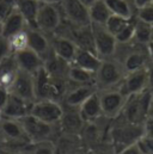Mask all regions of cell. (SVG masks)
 Segmentation results:
<instances>
[{
    "mask_svg": "<svg viewBox=\"0 0 153 154\" xmlns=\"http://www.w3.org/2000/svg\"><path fill=\"white\" fill-rule=\"evenodd\" d=\"M144 135V125L126 121L120 115L110 122L108 130V142L113 146L116 153L135 145Z\"/></svg>",
    "mask_w": 153,
    "mask_h": 154,
    "instance_id": "cell-1",
    "label": "cell"
},
{
    "mask_svg": "<svg viewBox=\"0 0 153 154\" xmlns=\"http://www.w3.org/2000/svg\"><path fill=\"white\" fill-rule=\"evenodd\" d=\"M34 77V85H35V93L36 100L41 99H52L61 102L64 94L66 93L67 88L70 87L68 80H61L52 77L44 67L37 71Z\"/></svg>",
    "mask_w": 153,
    "mask_h": 154,
    "instance_id": "cell-2",
    "label": "cell"
},
{
    "mask_svg": "<svg viewBox=\"0 0 153 154\" xmlns=\"http://www.w3.org/2000/svg\"><path fill=\"white\" fill-rule=\"evenodd\" d=\"M114 57L123 66L126 73L146 68L150 60L147 45L130 42L126 44H117Z\"/></svg>",
    "mask_w": 153,
    "mask_h": 154,
    "instance_id": "cell-3",
    "label": "cell"
},
{
    "mask_svg": "<svg viewBox=\"0 0 153 154\" xmlns=\"http://www.w3.org/2000/svg\"><path fill=\"white\" fill-rule=\"evenodd\" d=\"M30 143H38L44 141H55L60 135L59 124H49L39 121L30 114L19 119Z\"/></svg>",
    "mask_w": 153,
    "mask_h": 154,
    "instance_id": "cell-4",
    "label": "cell"
},
{
    "mask_svg": "<svg viewBox=\"0 0 153 154\" xmlns=\"http://www.w3.org/2000/svg\"><path fill=\"white\" fill-rule=\"evenodd\" d=\"M123 66L115 57L102 60L99 68L95 73V85L98 91L116 88L126 75Z\"/></svg>",
    "mask_w": 153,
    "mask_h": 154,
    "instance_id": "cell-5",
    "label": "cell"
},
{
    "mask_svg": "<svg viewBox=\"0 0 153 154\" xmlns=\"http://www.w3.org/2000/svg\"><path fill=\"white\" fill-rule=\"evenodd\" d=\"M152 98H151L150 88L141 93L129 96L126 100L121 116L130 123L142 124L147 118Z\"/></svg>",
    "mask_w": 153,
    "mask_h": 154,
    "instance_id": "cell-6",
    "label": "cell"
},
{
    "mask_svg": "<svg viewBox=\"0 0 153 154\" xmlns=\"http://www.w3.org/2000/svg\"><path fill=\"white\" fill-rule=\"evenodd\" d=\"M110 122L111 119L105 117H101L93 122H86L79 135L81 146L87 151H92L97 146L108 142V130Z\"/></svg>",
    "mask_w": 153,
    "mask_h": 154,
    "instance_id": "cell-7",
    "label": "cell"
},
{
    "mask_svg": "<svg viewBox=\"0 0 153 154\" xmlns=\"http://www.w3.org/2000/svg\"><path fill=\"white\" fill-rule=\"evenodd\" d=\"M64 22L59 4H41L38 8L36 25L37 29L48 36L54 35Z\"/></svg>",
    "mask_w": 153,
    "mask_h": 154,
    "instance_id": "cell-8",
    "label": "cell"
},
{
    "mask_svg": "<svg viewBox=\"0 0 153 154\" xmlns=\"http://www.w3.org/2000/svg\"><path fill=\"white\" fill-rule=\"evenodd\" d=\"M98 96L101 100L103 116L109 119H114L121 115L126 100L128 98L121 92L118 87L98 91Z\"/></svg>",
    "mask_w": 153,
    "mask_h": 154,
    "instance_id": "cell-9",
    "label": "cell"
},
{
    "mask_svg": "<svg viewBox=\"0 0 153 154\" xmlns=\"http://www.w3.org/2000/svg\"><path fill=\"white\" fill-rule=\"evenodd\" d=\"M92 35H93V44L95 51L99 59H111L114 57L117 42L114 35H111L104 25H96L91 24Z\"/></svg>",
    "mask_w": 153,
    "mask_h": 154,
    "instance_id": "cell-10",
    "label": "cell"
},
{
    "mask_svg": "<svg viewBox=\"0 0 153 154\" xmlns=\"http://www.w3.org/2000/svg\"><path fill=\"white\" fill-rule=\"evenodd\" d=\"M59 5L65 22L74 26L91 25L89 7H86L79 0H61Z\"/></svg>",
    "mask_w": 153,
    "mask_h": 154,
    "instance_id": "cell-11",
    "label": "cell"
},
{
    "mask_svg": "<svg viewBox=\"0 0 153 154\" xmlns=\"http://www.w3.org/2000/svg\"><path fill=\"white\" fill-rule=\"evenodd\" d=\"M64 112L62 104L58 100L41 99L31 105L30 115L49 124H59Z\"/></svg>",
    "mask_w": 153,
    "mask_h": 154,
    "instance_id": "cell-12",
    "label": "cell"
},
{
    "mask_svg": "<svg viewBox=\"0 0 153 154\" xmlns=\"http://www.w3.org/2000/svg\"><path fill=\"white\" fill-rule=\"evenodd\" d=\"M118 88L127 97L138 94V93H141V92L148 90L150 87H148V78H147L146 68L128 72L124 75Z\"/></svg>",
    "mask_w": 153,
    "mask_h": 154,
    "instance_id": "cell-13",
    "label": "cell"
},
{
    "mask_svg": "<svg viewBox=\"0 0 153 154\" xmlns=\"http://www.w3.org/2000/svg\"><path fill=\"white\" fill-rule=\"evenodd\" d=\"M10 93L19 97L20 99L28 103L36 102V93H35V85H34V77L24 71L18 72L13 84L10 87Z\"/></svg>",
    "mask_w": 153,
    "mask_h": 154,
    "instance_id": "cell-14",
    "label": "cell"
},
{
    "mask_svg": "<svg viewBox=\"0 0 153 154\" xmlns=\"http://www.w3.org/2000/svg\"><path fill=\"white\" fill-rule=\"evenodd\" d=\"M97 91L98 90L95 84H87V85H72L71 84L60 103L64 106L79 109V106Z\"/></svg>",
    "mask_w": 153,
    "mask_h": 154,
    "instance_id": "cell-15",
    "label": "cell"
},
{
    "mask_svg": "<svg viewBox=\"0 0 153 154\" xmlns=\"http://www.w3.org/2000/svg\"><path fill=\"white\" fill-rule=\"evenodd\" d=\"M62 108H64V112H62L61 119L59 122L60 133L79 136L85 125V122L80 116L79 109L68 108V106H64V105H62Z\"/></svg>",
    "mask_w": 153,
    "mask_h": 154,
    "instance_id": "cell-16",
    "label": "cell"
},
{
    "mask_svg": "<svg viewBox=\"0 0 153 154\" xmlns=\"http://www.w3.org/2000/svg\"><path fill=\"white\" fill-rule=\"evenodd\" d=\"M50 44L55 56L68 63L73 62L74 56L78 51V45L72 39L59 34H54L50 36Z\"/></svg>",
    "mask_w": 153,
    "mask_h": 154,
    "instance_id": "cell-17",
    "label": "cell"
},
{
    "mask_svg": "<svg viewBox=\"0 0 153 154\" xmlns=\"http://www.w3.org/2000/svg\"><path fill=\"white\" fill-rule=\"evenodd\" d=\"M28 38H29V49L34 50L43 60H47L50 55H53L50 36L42 32L38 29L27 28Z\"/></svg>",
    "mask_w": 153,
    "mask_h": 154,
    "instance_id": "cell-18",
    "label": "cell"
},
{
    "mask_svg": "<svg viewBox=\"0 0 153 154\" xmlns=\"http://www.w3.org/2000/svg\"><path fill=\"white\" fill-rule=\"evenodd\" d=\"M31 103H28L19 97L11 94L8 96V99L2 108V115L5 118H11V119H20L25 116L30 114L31 110Z\"/></svg>",
    "mask_w": 153,
    "mask_h": 154,
    "instance_id": "cell-19",
    "label": "cell"
},
{
    "mask_svg": "<svg viewBox=\"0 0 153 154\" xmlns=\"http://www.w3.org/2000/svg\"><path fill=\"white\" fill-rule=\"evenodd\" d=\"M14 57H16L19 69L29 74H35L42 67H44V60L29 48L24 51L14 54Z\"/></svg>",
    "mask_w": 153,
    "mask_h": 154,
    "instance_id": "cell-20",
    "label": "cell"
},
{
    "mask_svg": "<svg viewBox=\"0 0 153 154\" xmlns=\"http://www.w3.org/2000/svg\"><path fill=\"white\" fill-rule=\"evenodd\" d=\"M79 112L84 122H93L99 119L101 117H104L102 112V106H101V100L98 96V91L93 93L91 97H89L80 106H79Z\"/></svg>",
    "mask_w": 153,
    "mask_h": 154,
    "instance_id": "cell-21",
    "label": "cell"
},
{
    "mask_svg": "<svg viewBox=\"0 0 153 154\" xmlns=\"http://www.w3.org/2000/svg\"><path fill=\"white\" fill-rule=\"evenodd\" d=\"M27 29V23L20 14V12L14 8L2 22H1V35L6 38L11 37L12 35L20 32Z\"/></svg>",
    "mask_w": 153,
    "mask_h": 154,
    "instance_id": "cell-22",
    "label": "cell"
},
{
    "mask_svg": "<svg viewBox=\"0 0 153 154\" xmlns=\"http://www.w3.org/2000/svg\"><path fill=\"white\" fill-rule=\"evenodd\" d=\"M18 72L19 67L14 55H10L2 61H0V86L10 90Z\"/></svg>",
    "mask_w": 153,
    "mask_h": 154,
    "instance_id": "cell-23",
    "label": "cell"
},
{
    "mask_svg": "<svg viewBox=\"0 0 153 154\" xmlns=\"http://www.w3.org/2000/svg\"><path fill=\"white\" fill-rule=\"evenodd\" d=\"M101 62H102V59H99L96 53H93L91 50L78 48V51L74 56L72 65L78 66L83 69H86L89 72L96 73L101 66Z\"/></svg>",
    "mask_w": 153,
    "mask_h": 154,
    "instance_id": "cell-24",
    "label": "cell"
},
{
    "mask_svg": "<svg viewBox=\"0 0 153 154\" xmlns=\"http://www.w3.org/2000/svg\"><path fill=\"white\" fill-rule=\"evenodd\" d=\"M39 5L41 2L37 0H16V8L23 16L27 23V28L37 29L36 20Z\"/></svg>",
    "mask_w": 153,
    "mask_h": 154,
    "instance_id": "cell-25",
    "label": "cell"
},
{
    "mask_svg": "<svg viewBox=\"0 0 153 154\" xmlns=\"http://www.w3.org/2000/svg\"><path fill=\"white\" fill-rule=\"evenodd\" d=\"M111 14L122 17L124 19H132L135 16V7L132 0H104Z\"/></svg>",
    "mask_w": 153,
    "mask_h": 154,
    "instance_id": "cell-26",
    "label": "cell"
},
{
    "mask_svg": "<svg viewBox=\"0 0 153 154\" xmlns=\"http://www.w3.org/2000/svg\"><path fill=\"white\" fill-rule=\"evenodd\" d=\"M89 16L91 24L105 25L109 17L111 16V12L109 11L104 0H97L89 7Z\"/></svg>",
    "mask_w": 153,
    "mask_h": 154,
    "instance_id": "cell-27",
    "label": "cell"
},
{
    "mask_svg": "<svg viewBox=\"0 0 153 154\" xmlns=\"http://www.w3.org/2000/svg\"><path fill=\"white\" fill-rule=\"evenodd\" d=\"M68 81L72 85L95 84V73L83 69V68L71 63L70 68H68Z\"/></svg>",
    "mask_w": 153,
    "mask_h": 154,
    "instance_id": "cell-28",
    "label": "cell"
},
{
    "mask_svg": "<svg viewBox=\"0 0 153 154\" xmlns=\"http://www.w3.org/2000/svg\"><path fill=\"white\" fill-rule=\"evenodd\" d=\"M134 42L147 45L152 41V25L138 19L134 16Z\"/></svg>",
    "mask_w": 153,
    "mask_h": 154,
    "instance_id": "cell-29",
    "label": "cell"
},
{
    "mask_svg": "<svg viewBox=\"0 0 153 154\" xmlns=\"http://www.w3.org/2000/svg\"><path fill=\"white\" fill-rule=\"evenodd\" d=\"M7 39H8L11 53L13 55L18 54L20 51H24V50H27L29 48V38H28L27 29L20 31V32H17V34L12 35L11 37H8Z\"/></svg>",
    "mask_w": 153,
    "mask_h": 154,
    "instance_id": "cell-30",
    "label": "cell"
},
{
    "mask_svg": "<svg viewBox=\"0 0 153 154\" xmlns=\"http://www.w3.org/2000/svg\"><path fill=\"white\" fill-rule=\"evenodd\" d=\"M27 151L29 154H58L55 143L53 141L30 143Z\"/></svg>",
    "mask_w": 153,
    "mask_h": 154,
    "instance_id": "cell-31",
    "label": "cell"
},
{
    "mask_svg": "<svg viewBox=\"0 0 153 154\" xmlns=\"http://www.w3.org/2000/svg\"><path fill=\"white\" fill-rule=\"evenodd\" d=\"M117 44H126L133 42L134 38V17L123 26V29L115 36Z\"/></svg>",
    "mask_w": 153,
    "mask_h": 154,
    "instance_id": "cell-32",
    "label": "cell"
},
{
    "mask_svg": "<svg viewBox=\"0 0 153 154\" xmlns=\"http://www.w3.org/2000/svg\"><path fill=\"white\" fill-rule=\"evenodd\" d=\"M129 20H130V19H124V18H122V17L111 14L104 26L107 28V30H108L111 35L116 36V35L123 29V26H124Z\"/></svg>",
    "mask_w": 153,
    "mask_h": 154,
    "instance_id": "cell-33",
    "label": "cell"
},
{
    "mask_svg": "<svg viewBox=\"0 0 153 154\" xmlns=\"http://www.w3.org/2000/svg\"><path fill=\"white\" fill-rule=\"evenodd\" d=\"M135 17L145 23L153 25V4H150L147 6H144L139 10H136Z\"/></svg>",
    "mask_w": 153,
    "mask_h": 154,
    "instance_id": "cell-34",
    "label": "cell"
},
{
    "mask_svg": "<svg viewBox=\"0 0 153 154\" xmlns=\"http://www.w3.org/2000/svg\"><path fill=\"white\" fill-rule=\"evenodd\" d=\"M141 154H153V137L142 135L136 142Z\"/></svg>",
    "mask_w": 153,
    "mask_h": 154,
    "instance_id": "cell-35",
    "label": "cell"
},
{
    "mask_svg": "<svg viewBox=\"0 0 153 154\" xmlns=\"http://www.w3.org/2000/svg\"><path fill=\"white\" fill-rule=\"evenodd\" d=\"M16 8V0H0V22Z\"/></svg>",
    "mask_w": 153,
    "mask_h": 154,
    "instance_id": "cell-36",
    "label": "cell"
},
{
    "mask_svg": "<svg viewBox=\"0 0 153 154\" xmlns=\"http://www.w3.org/2000/svg\"><path fill=\"white\" fill-rule=\"evenodd\" d=\"M10 55H13V54L11 53L8 39L4 37L2 35H0V61H2L4 59H6Z\"/></svg>",
    "mask_w": 153,
    "mask_h": 154,
    "instance_id": "cell-37",
    "label": "cell"
},
{
    "mask_svg": "<svg viewBox=\"0 0 153 154\" xmlns=\"http://www.w3.org/2000/svg\"><path fill=\"white\" fill-rule=\"evenodd\" d=\"M90 152H91V154H117L109 142H104V143L97 146L96 148H93Z\"/></svg>",
    "mask_w": 153,
    "mask_h": 154,
    "instance_id": "cell-38",
    "label": "cell"
},
{
    "mask_svg": "<svg viewBox=\"0 0 153 154\" xmlns=\"http://www.w3.org/2000/svg\"><path fill=\"white\" fill-rule=\"evenodd\" d=\"M27 149L14 148V147H10V146H1L0 147V154H29Z\"/></svg>",
    "mask_w": 153,
    "mask_h": 154,
    "instance_id": "cell-39",
    "label": "cell"
},
{
    "mask_svg": "<svg viewBox=\"0 0 153 154\" xmlns=\"http://www.w3.org/2000/svg\"><path fill=\"white\" fill-rule=\"evenodd\" d=\"M142 125H144V135L153 137V118L147 117L142 123Z\"/></svg>",
    "mask_w": 153,
    "mask_h": 154,
    "instance_id": "cell-40",
    "label": "cell"
},
{
    "mask_svg": "<svg viewBox=\"0 0 153 154\" xmlns=\"http://www.w3.org/2000/svg\"><path fill=\"white\" fill-rule=\"evenodd\" d=\"M8 96H10V91L2 86H0V109L2 110V108L5 106L7 99H8Z\"/></svg>",
    "mask_w": 153,
    "mask_h": 154,
    "instance_id": "cell-41",
    "label": "cell"
},
{
    "mask_svg": "<svg viewBox=\"0 0 153 154\" xmlns=\"http://www.w3.org/2000/svg\"><path fill=\"white\" fill-rule=\"evenodd\" d=\"M117 154H141V152H140L139 147H138L136 143H135V145H132V146H129V147L122 149L121 152H118Z\"/></svg>",
    "mask_w": 153,
    "mask_h": 154,
    "instance_id": "cell-42",
    "label": "cell"
},
{
    "mask_svg": "<svg viewBox=\"0 0 153 154\" xmlns=\"http://www.w3.org/2000/svg\"><path fill=\"white\" fill-rule=\"evenodd\" d=\"M146 71H147V78H148V87L152 88L153 87V61H150L147 67H146Z\"/></svg>",
    "mask_w": 153,
    "mask_h": 154,
    "instance_id": "cell-43",
    "label": "cell"
},
{
    "mask_svg": "<svg viewBox=\"0 0 153 154\" xmlns=\"http://www.w3.org/2000/svg\"><path fill=\"white\" fill-rule=\"evenodd\" d=\"M132 2L134 5L135 10H139V8L144 7V6H147L150 4H153V0H132Z\"/></svg>",
    "mask_w": 153,
    "mask_h": 154,
    "instance_id": "cell-44",
    "label": "cell"
},
{
    "mask_svg": "<svg viewBox=\"0 0 153 154\" xmlns=\"http://www.w3.org/2000/svg\"><path fill=\"white\" fill-rule=\"evenodd\" d=\"M147 51H148V56H150V60L153 61V39L147 44Z\"/></svg>",
    "mask_w": 153,
    "mask_h": 154,
    "instance_id": "cell-45",
    "label": "cell"
},
{
    "mask_svg": "<svg viewBox=\"0 0 153 154\" xmlns=\"http://www.w3.org/2000/svg\"><path fill=\"white\" fill-rule=\"evenodd\" d=\"M79 1H80L81 4H84L86 7H90V6H91L93 2H96L97 0H79Z\"/></svg>",
    "mask_w": 153,
    "mask_h": 154,
    "instance_id": "cell-46",
    "label": "cell"
},
{
    "mask_svg": "<svg viewBox=\"0 0 153 154\" xmlns=\"http://www.w3.org/2000/svg\"><path fill=\"white\" fill-rule=\"evenodd\" d=\"M41 4H60L61 0H37Z\"/></svg>",
    "mask_w": 153,
    "mask_h": 154,
    "instance_id": "cell-47",
    "label": "cell"
},
{
    "mask_svg": "<svg viewBox=\"0 0 153 154\" xmlns=\"http://www.w3.org/2000/svg\"><path fill=\"white\" fill-rule=\"evenodd\" d=\"M72 154H91V152L85 149V148H79V149H76V152H73Z\"/></svg>",
    "mask_w": 153,
    "mask_h": 154,
    "instance_id": "cell-48",
    "label": "cell"
},
{
    "mask_svg": "<svg viewBox=\"0 0 153 154\" xmlns=\"http://www.w3.org/2000/svg\"><path fill=\"white\" fill-rule=\"evenodd\" d=\"M147 117L153 118V100L151 102V104H150V109H148V115H147Z\"/></svg>",
    "mask_w": 153,
    "mask_h": 154,
    "instance_id": "cell-49",
    "label": "cell"
},
{
    "mask_svg": "<svg viewBox=\"0 0 153 154\" xmlns=\"http://www.w3.org/2000/svg\"><path fill=\"white\" fill-rule=\"evenodd\" d=\"M1 146H4V139H2V135H1V133H0V147Z\"/></svg>",
    "mask_w": 153,
    "mask_h": 154,
    "instance_id": "cell-50",
    "label": "cell"
},
{
    "mask_svg": "<svg viewBox=\"0 0 153 154\" xmlns=\"http://www.w3.org/2000/svg\"><path fill=\"white\" fill-rule=\"evenodd\" d=\"M2 118H4V115H2V110L0 109V122L2 121Z\"/></svg>",
    "mask_w": 153,
    "mask_h": 154,
    "instance_id": "cell-51",
    "label": "cell"
},
{
    "mask_svg": "<svg viewBox=\"0 0 153 154\" xmlns=\"http://www.w3.org/2000/svg\"><path fill=\"white\" fill-rule=\"evenodd\" d=\"M150 91H151V98H152V100H153V87L150 88Z\"/></svg>",
    "mask_w": 153,
    "mask_h": 154,
    "instance_id": "cell-52",
    "label": "cell"
},
{
    "mask_svg": "<svg viewBox=\"0 0 153 154\" xmlns=\"http://www.w3.org/2000/svg\"><path fill=\"white\" fill-rule=\"evenodd\" d=\"M0 35H1V22H0Z\"/></svg>",
    "mask_w": 153,
    "mask_h": 154,
    "instance_id": "cell-53",
    "label": "cell"
},
{
    "mask_svg": "<svg viewBox=\"0 0 153 154\" xmlns=\"http://www.w3.org/2000/svg\"><path fill=\"white\" fill-rule=\"evenodd\" d=\"M152 39H153V25H152Z\"/></svg>",
    "mask_w": 153,
    "mask_h": 154,
    "instance_id": "cell-54",
    "label": "cell"
}]
</instances>
